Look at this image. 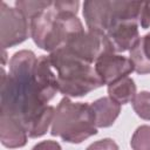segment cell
<instances>
[{
	"instance_id": "cell-12",
	"label": "cell",
	"mask_w": 150,
	"mask_h": 150,
	"mask_svg": "<svg viewBox=\"0 0 150 150\" xmlns=\"http://www.w3.org/2000/svg\"><path fill=\"white\" fill-rule=\"evenodd\" d=\"M90 108L97 128L111 127L121 112V104L111 100L109 96L97 98L90 104Z\"/></svg>"
},
{
	"instance_id": "cell-19",
	"label": "cell",
	"mask_w": 150,
	"mask_h": 150,
	"mask_svg": "<svg viewBox=\"0 0 150 150\" xmlns=\"http://www.w3.org/2000/svg\"><path fill=\"white\" fill-rule=\"evenodd\" d=\"M53 7L60 12V13H71V14H77L79 7H80V2L77 0H73V1H60L56 0L53 2Z\"/></svg>"
},
{
	"instance_id": "cell-21",
	"label": "cell",
	"mask_w": 150,
	"mask_h": 150,
	"mask_svg": "<svg viewBox=\"0 0 150 150\" xmlns=\"http://www.w3.org/2000/svg\"><path fill=\"white\" fill-rule=\"evenodd\" d=\"M139 23L143 29H146L150 27V1L143 2L141 15H139Z\"/></svg>"
},
{
	"instance_id": "cell-8",
	"label": "cell",
	"mask_w": 150,
	"mask_h": 150,
	"mask_svg": "<svg viewBox=\"0 0 150 150\" xmlns=\"http://www.w3.org/2000/svg\"><path fill=\"white\" fill-rule=\"evenodd\" d=\"M103 84H111L134 71L130 59L116 53H109L101 56L94 66Z\"/></svg>"
},
{
	"instance_id": "cell-17",
	"label": "cell",
	"mask_w": 150,
	"mask_h": 150,
	"mask_svg": "<svg viewBox=\"0 0 150 150\" xmlns=\"http://www.w3.org/2000/svg\"><path fill=\"white\" fill-rule=\"evenodd\" d=\"M132 150H150V125L138 127L130 141Z\"/></svg>"
},
{
	"instance_id": "cell-5",
	"label": "cell",
	"mask_w": 150,
	"mask_h": 150,
	"mask_svg": "<svg viewBox=\"0 0 150 150\" xmlns=\"http://www.w3.org/2000/svg\"><path fill=\"white\" fill-rule=\"evenodd\" d=\"M82 13L88 29L107 33L116 21L129 18L134 13V2L124 0H87L83 2Z\"/></svg>"
},
{
	"instance_id": "cell-3",
	"label": "cell",
	"mask_w": 150,
	"mask_h": 150,
	"mask_svg": "<svg viewBox=\"0 0 150 150\" xmlns=\"http://www.w3.org/2000/svg\"><path fill=\"white\" fill-rule=\"evenodd\" d=\"M29 28L34 43L49 53L63 48L71 38L84 32L76 14L60 13L53 5L30 19Z\"/></svg>"
},
{
	"instance_id": "cell-22",
	"label": "cell",
	"mask_w": 150,
	"mask_h": 150,
	"mask_svg": "<svg viewBox=\"0 0 150 150\" xmlns=\"http://www.w3.org/2000/svg\"><path fill=\"white\" fill-rule=\"evenodd\" d=\"M32 150H62L60 143H57L56 141H52V139H47V141H42L38 144H35Z\"/></svg>"
},
{
	"instance_id": "cell-11",
	"label": "cell",
	"mask_w": 150,
	"mask_h": 150,
	"mask_svg": "<svg viewBox=\"0 0 150 150\" xmlns=\"http://www.w3.org/2000/svg\"><path fill=\"white\" fill-rule=\"evenodd\" d=\"M28 132L23 123L13 116L0 115V141L8 149L22 148L27 144Z\"/></svg>"
},
{
	"instance_id": "cell-1",
	"label": "cell",
	"mask_w": 150,
	"mask_h": 150,
	"mask_svg": "<svg viewBox=\"0 0 150 150\" xmlns=\"http://www.w3.org/2000/svg\"><path fill=\"white\" fill-rule=\"evenodd\" d=\"M36 60L32 50L22 49L11 57L8 74L1 68L0 115L19 118L25 128L47 107L35 82Z\"/></svg>"
},
{
	"instance_id": "cell-18",
	"label": "cell",
	"mask_w": 150,
	"mask_h": 150,
	"mask_svg": "<svg viewBox=\"0 0 150 150\" xmlns=\"http://www.w3.org/2000/svg\"><path fill=\"white\" fill-rule=\"evenodd\" d=\"M131 103L138 117L145 121H150V91L138 93Z\"/></svg>"
},
{
	"instance_id": "cell-16",
	"label": "cell",
	"mask_w": 150,
	"mask_h": 150,
	"mask_svg": "<svg viewBox=\"0 0 150 150\" xmlns=\"http://www.w3.org/2000/svg\"><path fill=\"white\" fill-rule=\"evenodd\" d=\"M53 1H41V0H18L15 1V8H18L27 19L30 21L35 15L49 8Z\"/></svg>"
},
{
	"instance_id": "cell-2",
	"label": "cell",
	"mask_w": 150,
	"mask_h": 150,
	"mask_svg": "<svg viewBox=\"0 0 150 150\" xmlns=\"http://www.w3.org/2000/svg\"><path fill=\"white\" fill-rule=\"evenodd\" d=\"M48 56L56 74L57 89L66 97H81L103 86L91 63L68 49L60 48Z\"/></svg>"
},
{
	"instance_id": "cell-4",
	"label": "cell",
	"mask_w": 150,
	"mask_h": 150,
	"mask_svg": "<svg viewBox=\"0 0 150 150\" xmlns=\"http://www.w3.org/2000/svg\"><path fill=\"white\" fill-rule=\"evenodd\" d=\"M50 134L71 144L82 143L96 135L97 127L95 125L90 104L73 102L64 96L55 109Z\"/></svg>"
},
{
	"instance_id": "cell-10",
	"label": "cell",
	"mask_w": 150,
	"mask_h": 150,
	"mask_svg": "<svg viewBox=\"0 0 150 150\" xmlns=\"http://www.w3.org/2000/svg\"><path fill=\"white\" fill-rule=\"evenodd\" d=\"M34 76L42 101L48 103L55 96L56 91H59L56 74L54 73L48 55H41L38 57Z\"/></svg>"
},
{
	"instance_id": "cell-6",
	"label": "cell",
	"mask_w": 150,
	"mask_h": 150,
	"mask_svg": "<svg viewBox=\"0 0 150 150\" xmlns=\"http://www.w3.org/2000/svg\"><path fill=\"white\" fill-rule=\"evenodd\" d=\"M63 48L68 49L75 56L84 60L88 63L96 62L105 54L115 53L107 34L91 29L75 35Z\"/></svg>"
},
{
	"instance_id": "cell-14",
	"label": "cell",
	"mask_w": 150,
	"mask_h": 150,
	"mask_svg": "<svg viewBox=\"0 0 150 150\" xmlns=\"http://www.w3.org/2000/svg\"><path fill=\"white\" fill-rule=\"evenodd\" d=\"M136 95L137 93L135 81L129 76H125L108 86V96L118 104L132 102Z\"/></svg>"
},
{
	"instance_id": "cell-9",
	"label": "cell",
	"mask_w": 150,
	"mask_h": 150,
	"mask_svg": "<svg viewBox=\"0 0 150 150\" xmlns=\"http://www.w3.org/2000/svg\"><path fill=\"white\" fill-rule=\"evenodd\" d=\"M137 20H122L115 22L105 33L115 53L131 50L139 41Z\"/></svg>"
},
{
	"instance_id": "cell-15",
	"label": "cell",
	"mask_w": 150,
	"mask_h": 150,
	"mask_svg": "<svg viewBox=\"0 0 150 150\" xmlns=\"http://www.w3.org/2000/svg\"><path fill=\"white\" fill-rule=\"evenodd\" d=\"M55 115V108L52 105H47L26 128L28 136L32 138H38L47 134L49 125L53 123Z\"/></svg>"
},
{
	"instance_id": "cell-7",
	"label": "cell",
	"mask_w": 150,
	"mask_h": 150,
	"mask_svg": "<svg viewBox=\"0 0 150 150\" xmlns=\"http://www.w3.org/2000/svg\"><path fill=\"white\" fill-rule=\"evenodd\" d=\"M30 35L28 19L15 7L6 2L0 6V41L2 49L18 46Z\"/></svg>"
},
{
	"instance_id": "cell-20",
	"label": "cell",
	"mask_w": 150,
	"mask_h": 150,
	"mask_svg": "<svg viewBox=\"0 0 150 150\" xmlns=\"http://www.w3.org/2000/svg\"><path fill=\"white\" fill-rule=\"evenodd\" d=\"M86 150H120L116 142L111 138H103L91 143Z\"/></svg>"
},
{
	"instance_id": "cell-13",
	"label": "cell",
	"mask_w": 150,
	"mask_h": 150,
	"mask_svg": "<svg viewBox=\"0 0 150 150\" xmlns=\"http://www.w3.org/2000/svg\"><path fill=\"white\" fill-rule=\"evenodd\" d=\"M134 71L141 75L150 74V33L141 36L136 46L130 50L129 56Z\"/></svg>"
}]
</instances>
